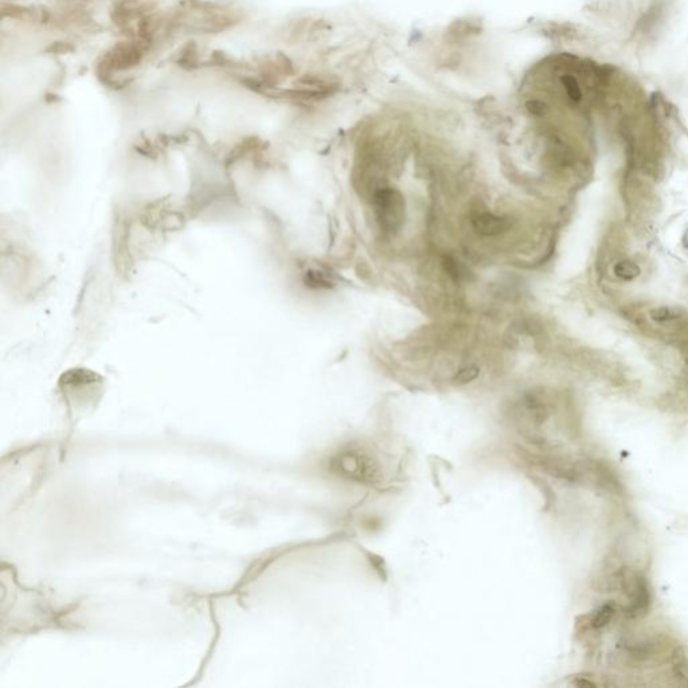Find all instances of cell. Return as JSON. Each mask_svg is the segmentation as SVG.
<instances>
[{"label":"cell","instance_id":"obj_8","mask_svg":"<svg viewBox=\"0 0 688 688\" xmlns=\"http://www.w3.org/2000/svg\"><path fill=\"white\" fill-rule=\"evenodd\" d=\"M305 284L308 287L311 288H323V289H327V288L332 287V283L320 272H310L307 276H305Z\"/></svg>","mask_w":688,"mask_h":688},{"label":"cell","instance_id":"obj_9","mask_svg":"<svg viewBox=\"0 0 688 688\" xmlns=\"http://www.w3.org/2000/svg\"><path fill=\"white\" fill-rule=\"evenodd\" d=\"M477 376H479V369L475 367V366H469V367H465V369L460 370L458 375L455 376V382L458 385H465L468 382L475 380Z\"/></svg>","mask_w":688,"mask_h":688},{"label":"cell","instance_id":"obj_10","mask_svg":"<svg viewBox=\"0 0 688 688\" xmlns=\"http://www.w3.org/2000/svg\"><path fill=\"white\" fill-rule=\"evenodd\" d=\"M654 316H655L656 320L664 321V320L672 319L674 317V312L671 310H668V308H660V310L654 312Z\"/></svg>","mask_w":688,"mask_h":688},{"label":"cell","instance_id":"obj_3","mask_svg":"<svg viewBox=\"0 0 688 688\" xmlns=\"http://www.w3.org/2000/svg\"><path fill=\"white\" fill-rule=\"evenodd\" d=\"M472 226L476 233L482 235L495 237L508 229L510 222L504 217H497L491 213H480L472 218Z\"/></svg>","mask_w":688,"mask_h":688},{"label":"cell","instance_id":"obj_6","mask_svg":"<svg viewBox=\"0 0 688 688\" xmlns=\"http://www.w3.org/2000/svg\"><path fill=\"white\" fill-rule=\"evenodd\" d=\"M561 83L563 85V89H565L566 96L569 97V100H572L573 103H579L582 100L581 86H579L578 80L574 76H572V74H563L561 77Z\"/></svg>","mask_w":688,"mask_h":688},{"label":"cell","instance_id":"obj_5","mask_svg":"<svg viewBox=\"0 0 688 688\" xmlns=\"http://www.w3.org/2000/svg\"><path fill=\"white\" fill-rule=\"evenodd\" d=\"M614 613H616V606L613 603H605V605H602L601 608L597 609L596 614L593 616L592 627L596 628V630H600V628L606 627L610 623V620L613 619Z\"/></svg>","mask_w":688,"mask_h":688},{"label":"cell","instance_id":"obj_4","mask_svg":"<svg viewBox=\"0 0 688 688\" xmlns=\"http://www.w3.org/2000/svg\"><path fill=\"white\" fill-rule=\"evenodd\" d=\"M651 603V594L647 586V582L643 577H637L633 585L631 605L627 609V614L630 617H637L647 612Z\"/></svg>","mask_w":688,"mask_h":688},{"label":"cell","instance_id":"obj_7","mask_svg":"<svg viewBox=\"0 0 688 688\" xmlns=\"http://www.w3.org/2000/svg\"><path fill=\"white\" fill-rule=\"evenodd\" d=\"M614 273L620 279L632 280L640 273V268L632 261H621L614 266Z\"/></svg>","mask_w":688,"mask_h":688},{"label":"cell","instance_id":"obj_2","mask_svg":"<svg viewBox=\"0 0 688 688\" xmlns=\"http://www.w3.org/2000/svg\"><path fill=\"white\" fill-rule=\"evenodd\" d=\"M375 213L380 228L386 233L401 229L405 219V200L396 189H380L374 195Z\"/></svg>","mask_w":688,"mask_h":688},{"label":"cell","instance_id":"obj_1","mask_svg":"<svg viewBox=\"0 0 688 688\" xmlns=\"http://www.w3.org/2000/svg\"><path fill=\"white\" fill-rule=\"evenodd\" d=\"M331 471L358 484H376L382 480V468L373 453L363 447H347L331 460Z\"/></svg>","mask_w":688,"mask_h":688}]
</instances>
